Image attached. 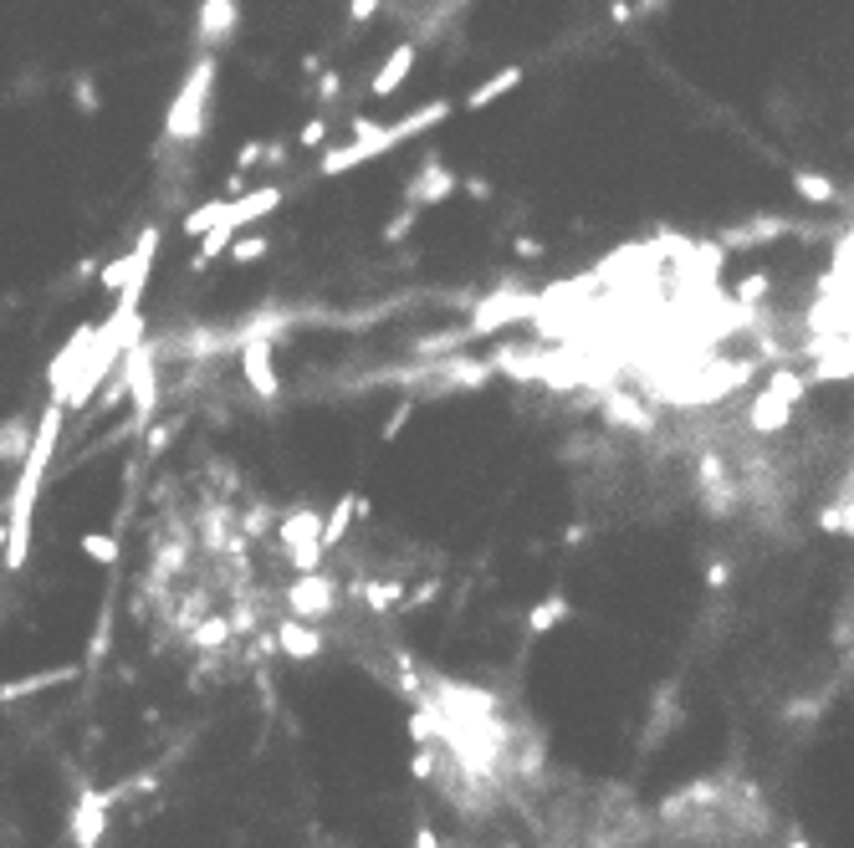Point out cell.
I'll return each instance as SVG.
<instances>
[{
	"instance_id": "1",
	"label": "cell",
	"mask_w": 854,
	"mask_h": 848,
	"mask_svg": "<svg viewBox=\"0 0 854 848\" xmlns=\"http://www.w3.org/2000/svg\"><path fill=\"white\" fill-rule=\"evenodd\" d=\"M630 848H808L753 777H696L639 813Z\"/></svg>"
},
{
	"instance_id": "2",
	"label": "cell",
	"mask_w": 854,
	"mask_h": 848,
	"mask_svg": "<svg viewBox=\"0 0 854 848\" xmlns=\"http://www.w3.org/2000/svg\"><path fill=\"white\" fill-rule=\"evenodd\" d=\"M210 77H216V62L205 57L200 67L185 77L180 98L169 108V144H195L205 134V102H210Z\"/></svg>"
},
{
	"instance_id": "3",
	"label": "cell",
	"mask_w": 854,
	"mask_h": 848,
	"mask_svg": "<svg viewBox=\"0 0 854 848\" xmlns=\"http://www.w3.org/2000/svg\"><path fill=\"white\" fill-rule=\"evenodd\" d=\"M241 368H246V379H252L256 394H277V368H271V337L256 333L252 343H246V353H241Z\"/></svg>"
},
{
	"instance_id": "4",
	"label": "cell",
	"mask_w": 854,
	"mask_h": 848,
	"mask_svg": "<svg viewBox=\"0 0 854 848\" xmlns=\"http://www.w3.org/2000/svg\"><path fill=\"white\" fill-rule=\"evenodd\" d=\"M231 21H235V5H231V0H205V26H200V41H205V47L225 41Z\"/></svg>"
},
{
	"instance_id": "5",
	"label": "cell",
	"mask_w": 854,
	"mask_h": 848,
	"mask_svg": "<svg viewBox=\"0 0 854 848\" xmlns=\"http://www.w3.org/2000/svg\"><path fill=\"white\" fill-rule=\"evenodd\" d=\"M410 67H415V47H400V51H394V62H389V67H379V77H374V93H379V98L400 93V83L410 77Z\"/></svg>"
},
{
	"instance_id": "6",
	"label": "cell",
	"mask_w": 854,
	"mask_h": 848,
	"mask_svg": "<svg viewBox=\"0 0 854 848\" xmlns=\"http://www.w3.org/2000/svg\"><path fill=\"white\" fill-rule=\"evenodd\" d=\"M517 77H522L517 67L497 72V77H491V83H486L481 93H476V98H466V108H486V102H491V98H502V93H512V87H517Z\"/></svg>"
}]
</instances>
